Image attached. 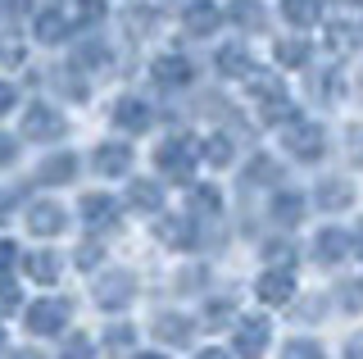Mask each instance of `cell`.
Segmentation results:
<instances>
[{
  "mask_svg": "<svg viewBox=\"0 0 363 359\" xmlns=\"http://www.w3.org/2000/svg\"><path fill=\"white\" fill-rule=\"evenodd\" d=\"M250 96H255L264 123H291L295 109H291V96H286V87H281V77H272V73L250 77Z\"/></svg>",
  "mask_w": 363,
  "mask_h": 359,
  "instance_id": "6da1fadb",
  "label": "cell"
},
{
  "mask_svg": "<svg viewBox=\"0 0 363 359\" xmlns=\"http://www.w3.org/2000/svg\"><path fill=\"white\" fill-rule=\"evenodd\" d=\"M196 160H200V145H196V137H168V141L155 150L159 173H164V177H173V182H186V177H191V168H196Z\"/></svg>",
  "mask_w": 363,
  "mask_h": 359,
  "instance_id": "7a4b0ae2",
  "label": "cell"
},
{
  "mask_svg": "<svg viewBox=\"0 0 363 359\" xmlns=\"http://www.w3.org/2000/svg\"><path fill=\"white\" fill-rule=\"evenodd\" d=\"M286 145H291V155H295V160L313 164V160H323V150H327V132L318 128V123L295 118L291 128H286Z\"/></svg>",
  "mask_w": 363,
  "mask_h": 359,
  "instance_id": "3957f363",
  "label": "cell"
},
{
  "mask_svg": "<svg viewBox=\"0 0 363 359\" xmlns=\"http://www.w3.org/2000/svg\"><path fill=\"white\" fill-rule=\"evenodd\" d=\"M23 137L28 141H60L64 137V114L55 105H32L23 114Z\"/></svg>",
  "mask_w": 363,
  "mask_h": 359,
  "instance_id": "277c9868",
  "label": "cell"
},
{
  "mask_svg": "<svg viewBox=\"0 0 363 359\" xmlns=\"http://www.w3.org/2000/svg\"><path fill=\"white\" fill-rule=\"evenodd\" d=\"M64 323H68V305L64 300H37V305L28 309V328L37 332V336H60L64 332Z\"/></svg>",
  "mask_w": 363,
  "mask_h": 359,
  "instance_id": "5b68a950",
  "label": "cell"
},
{
  "mask_svg": "<svg viewBox=\"0 0 363 359\" xmlns=\"http://www.w3.org/2000/svg\"><path fill=\"white\" fill-rule=\"evenodd\" d=\"M255 291H259L264 305H286V300L295 296V273L291 268H268V273H259Z\"/></svg>",
  "mask_w": 363,
  "mask_h": 359,
  "instance_id": "8992f818",
  "label": "cell"
},
{
  "mask_svg": "<svg viewBox=\"0 0 363 359\" xmlns=\"http://www.w3.org/2000/svg\"><path fill=\"white\" fill-rule=\"evenodd\" d=\"M223 23V14H218V5H209V0H191L186 9H182V28L191 32V37H213Z\"/></svg>",
  "mask_w": 363,
  "mask_h": 359,
  "instance_id": "52a82bcc",
  "label": "cell"
},
{
  "mask_svg": "<svg viewBox=\"0 0 363 359\" xmlns=\"http://www.w3.org/2000/svg\"><path fill=\"white\" fill-rule=\"evenodd\" d=\"M64 223H68V219H64V209L55 205V200H37V205L28 209V228L37 232V237H60Z\"/></svg>",
  "mask_w": 363,
  "mask_h": 359,
  "instance_id": "ba28073f",
  "label": "cell"
},
{
  "mask_svg": "<svg viewBox=\"0 0 363 359\" xmlns=\"http://www.w3.org/2000/svg\"><path fill=\"white\" fill-rule=\"evenodd\" d=\"M268 350V323L264 319H245L241 328H236V355L241 359H259Z\"/></svg>",
  "mask_w": 363,
  "mask_h": 359,
  "instance_id": "9c48e42d",
  "label": "cell"
},
{
  "mask_svg": "<svg viewBox=\"0 0 363 359\" xmlns=\"http://www.w3.org/2000/svg\"><path fill=\"white\" fill-rule=\"evenodd\" d=\"M150 105L145 100H136V96H123V100H113V123H118L123 132H141V128H150Z\"/></svg>",
  "mask_w": 363,
  "mask_h": 359,
  "instance_id": "30bf717a",
  "label": "cell"
},
{
  "mask_svg": "<svg viewBox=\"0 0 363 359\" xmlns=\"http://www.w3.org/2000/svg\"><path fill=\"white\" fill-rule=\"evenodd\" d=\"M150 77L159 87H186L191 82V60H182V55H159L150 64Z\"/></svg>",
  "mask_w": 363,
  "mask_h": 359,
  "instance_id": "8fae6325",
  "label": "cell"
},
{
  "mask_svg": "<svg viewBox=\"0 0 363 359\" xmlns=\"http://www.w3.org/2000/svg\"><path fill=\"white\" fill-rule=\"evenodd\" d=\"M77 214H82V223H86V228H109V223L118 219V205H113V196H100V192H91V196H82Z\"/></svg>",
  "mask_w": 363,
  "mask_h": 359,
  "instance_id": "7c38bea8",
  "label": "cell"
},
{
  "mask_svg": "<svg viewBox=\"0 0 363 359\" xmlns=\"http://www.w3.org/2000/svg\"><path fill=\"white\" fill-rule=\"evenodd\" d=\"M132 168V150L123 141H109V145H100L96 150V173L100 177H123Z\"/></svg>",
  "mask_w": 363,
  "mask_h": 359,
  "instance_id": "4fadbf2b",
  "label": "cell"
},
{
  "mask_svg": "<svg viewBox=\"0 0 363 359\" xmlns=\"http://www.w3.org/2000/svg\"><path fill=\"white\" fill-rule=\"evenodd\" d=\"M32 37L45 41V46H55V41L68 37V18L60 14V9H41V14L32 18Z\"/></svg>",
  "mask_w": 363,
  "mask_h": 359,
  "instance_id": "5bb4252c",
  "label": "cell"
},
{
  "mask_svg": "<svg viewBox=\"0 0 363 359\" xmlns=\"http://www.w3.org/2000/svg\"><path fill=\"white\" fill-rule=\"evenodd\" d=\"M23 268H28V277H32V282H41V287L60 282V260H55L50 250H32L28 260H23Z\"/></svg>",
  "mask_w": 363,
  "mask_h": 359,
  "instance_id": "9a60e30c",
  "label": "cell"
},
{
  "mask_svg": "<svg viewBox=\"0 0 363 359\" xmlns=\"http://www.w3.org/2000/svg\"><path fill=\"white\" fill-rule=\"evenodd\" d=\"M73 69H86V73H105L113 69V55L100 46V41H82V46L73 50Z\"/></svg>",
  "mask_w": 363,
  "mask_h": 359,
  "instance_id": "2e32d148",
  "label": "cell"
},
{
  "mask_svg": "<svg viewBox=\"0 0 363 359\" xmlns=\"http://www.w3.org/2000/svg\"><path fill=\"white\" fill-rule=\"evenodd\" d=\"M345 255H350V237L340 228H323V232H318V260H323V264H340Z\"/></svg>",
  "mask_w": 363,
  "mask_h": 359,
  "instance_id": "e0dca14e",
  "label": "cell"
},
{
  "mask_svg": "<svg viewBox=\"0 0 363 359\" xmlns=\"http://www.w3.org/2000/svg\"><path fill=\"white\" fill-rule=\"evenodd\" d=\"M37 177H41V182H50V187L73 182V177H77V160H73V155H50V160H41Z\"/></svg>",
  "mask_w": 363,
  "mask_h": 359,
  "instance_id": "ac0fdd59",
  "label": "cell"
},
{
  "mask_svg": "<svg viewBox=\"0 0 363 359\" xmlns=\"http://www.w3.org/2000/svg\"><path fill=\"white\" fill-rule=\"evenodd\" d=\"M213 64H218V73H223V77H250V69H255L245 46H223L218 55H213Z\"/></svg>",
  "mask_w": 363,
  "mask_h": 359,
  "instance_id": "d6986e66",
  "label": "cell"
},
{
  "mask_svg": "<svg viewBox=\"0 0 363 359\" xmlns=\"http://www.w3.org/2000/svg\"><path fill=\"white\" fill-rule=\"evenodd\" d=\"M272 55H277V64H281V69H304L313 50H309V41H304V37H281Z\"/></svg>",
  "mask_w": 363,
  "mask_h": 359,
  "instance_id": "ffe728a7",
  "label": "cell"
},
{
  "mask_svg": "<svg viewBox=\"0 0 363 359\" xmlns=\"http://www.w3.org/2000/svg\"><path fill=\"white\" fill-rule=\"evenodd\" d=\"M227 18H232V23H241V28H250V32H259L268 23V14H264V5H259V0H232V5H227Z\"/></svg>",
  "mask_w": 363,
  "mask_h": 359,
  "instance_id": "44dd1931",
  "label": "cell"
},
{
  "mask_svg": "<svg viewBox=\"0 0 363 359\" xmlns=\"http://www.w3.org/2000/svg\"><path fill=\"white\" fill-rule=\"evenodd\" d=\"M159 241L177 245V250H186L191 241H196V228H191V219H159Z\"/></svg>",
  "mask_w": 363,
  "mask_h": 359,
  "instance_id": "7402d4cb",
  "label": "cell"
},
{
  "mask_svg": "<svg viewBox=\"0 0 363 359\" xmlns=\"http://www.w3.org/2000/svg\"><path fill=\"white\" fill-rule=\"evenodd\" d=\"M128 300H132V277H128V273H113V277H105V282H100V305H105V309L128 305Z\"/></svg>",
  "mask_w": 363,
  "mask_h": 359,
  "instance_id": "603a6c76",
  "label": "cell"
},
{
  "mask_svg": "<svg viewBox=\"0 0 363 359\" xmlns=\"http://www.w3.org/2000/svg\"><path fill=\"white\" fill-rule=\"evenodd\" d=\"M281 18L291 28H313L318 23V0H281Z\"/></svg>",
  "mask_w": 363,
  "mask_h": 359,
  "instance_id": "cb8c5ba5",
  "label": "cell"
},
{
  "mask_svg": "<svg viewBox=\"0 0 363 359\" xmlns=\"http://www.w3.org/2000/svg\"><path fill=\"white\" fill-rule=\"evenodd\" d=\"M128 200H132L136 209H141V214H150V209L164 205V192H159V182H145V177H136L132 192H128Z\"/></svg>",
  "mask_w": 363,
  "mask_h": 359,
  "instance_id": "d4e9b609",
  "label": "cell"
},
{
  "mask_svg": "<svg viewBox=\"0 0 363 359\" xmlns=\"http://www.w3.org/2000/svg\"><path fill=\"white\" fill-rule=\"evenodd\" d=\"M359 46V28H350V23H332L327 28V50L332 55H350Z\"/></svg>",
  "mask_w": 363,
  "mask_h": 359,
  "instance_id": "484cf974",
  "label": "cell"
},
{
  "mask_svg": "<svg viewBox=\"0 0 363 359\" xmlns=\"http://www.w3.org/2000/svg\"><path fill=\"white\" fill-rule=\"evenodd\" d=\"M272 219H277V223H300L304 219V200L295 192H281L277 200H272Z\"/></svg>",
  "mask_w": 363,
  "mask_h": 359,
  "instance_id": "4316f807",
  "label": "cell"
},
{
  "mask_svg": "<svg viewBox=\"0 0 363 359\" xmlns=\"http://www.w3.org/2000/svg\"><path fill=\"white\" fill-rule=\"evenodd\" d=\"M350 200H354V192H350L345 182H323L318 187V205L323 209H345Z\"/></svg>",
  "mask_w": 363,
  "mask_h": 359,
  "instance_id": "83f0119b",
  "label": "cell"
},
{
  "mask_svg": "<svg viewBox=\"0 0 363 359\" xmlns=\"http://www.w3.org/2000/svg\"><path fill=\"white\" fill-rule=\"evenodd\" d=\"M155 328H159V336H164V341H177V346H186V336H191V323L177 319V314H164Z\"/></svg>",
  "mask_w": 363,
  "mask_h": 359,
  "instance_id": "f1b7e54d",
  "label": "cell"
},
{
  "mask_svg": "<svg viewBox=\"0 0 363 359\" xmlns=\"http://www.w3.org/2000/svg\"><path fill=\"white\" fill-rule=\"evenodd\" d=\"M105 18V0H73V23L77 28H91Z\"/></svg>",
  "mask_w": 363,
  "mask_h": 359,
  "instance_id": "f546056e",
  "label": "cell"
},
{
  "mask_svg": "<svg viewBox=\"0 0 363 359\" xmlns=\"http://www.w3.org/2000/svg\"><path fill=\"white\" fill-rule=\"evenodd\" d=\"M191 205H196L200 214H218V209H223V196L213 192V187H196V192H191Z\"/></svg>",
  "mask_w": 363,
  "mask_h": 359,
  "instance_id": "4dcf8cb0",
  "label": "cell"
},
{
  "mask_svg": "<svg viewBox=\"0 0 363 359\" xmlns=\"http://www.w3.org/2000/svg\"><path fill=\"white\" fill-rule=\"evenodd\" d=\"M204 160H209V164H232V141H227V137H209V141H204Z\"/></svg>",
  "mask_w": 363,
  "mask_h": 359,
  "instance_id": "1f68e13d",
  "label": "cell"
},
{
  "mask_svg": "<svg viewBox=\"0 0 363 359\" xmlns=\"http://www.w3.org/2000/svg\"><path fill=\"white\" fill-rule=\"evenodd\" d=\"M245 177H250V182H277V164H272L268 155H259V160H250Z\"/></svg>",
  "mask_w": 363,
  "mask_h": 359,
  "instance_id": "d6a6232c",
  "label": "cell"
},
{
  "mask_svg": "<svg viewBox=\"0 0 363 359\" xmlns=\"http://www.w3.org/2000/svg\"><path fill=\"white\" fill-rule=\"evenodd\" d=\"M155 23H159V14H155V9H132V14H128L132 37H145V32H150Z\"/></svg>",
  "mask_w": 363,
  "mask_h": 359,
  "instance_id": "836d02e7",
  "label": "cell"
},
{
  "mask_svg": "<svg viewBox=\"0 0 363 359\" xmlns=\"http://www.w3.org/2000/svg\"><path fill=\"white\" fill-rule=\"evenodd\" d=\"M281 359H327V355H323V346H318V341H291Z\"/></svg>",
  "mask_w": 363,
  "mask_h": 359,
  "instance_id": "e575fe53",
  "label": "cell"
},
{
  "mask_svg": "<svg viewBox=\"0 0 363 359\" xmlns=\"http://www.w3.org/2000/svg\"><path fill=\"white\" fill-rule=\"evenodd\" d=\"M18 309V287L9 277H0V314H14Z\"/></svg>",
  "mask_w": 363,
  "mask_h": 359,
  "instance_id": "d590c367",
  "label": "cell"
},
{
  "mask_svg": "<svg viewBox=\"0 0 363 359\" xmlns=\"http://www.w3.org/2000/svg\"><path fill=\"white\" fill-rule=\"evenodd\" d=\"M128 346H132V328H109L105 350H128Z\"/></svg>",
  "mask_w": 363,
  "mask_h": 359,
  "instance_id": "8d00e7d4",
  "label": "cell"
},
{
  "mask_svg": "<svg viewBox=\"0 0 363 359\" xmlns=\"http://www.w3.org/2000/svg\"><path fill=\"white\" fill-rule=\"evenodd\" d=\"M64 359H91V341H86V336L68 341V346H64Z\"/></svg>",
  "mask_w": 363,
  "mask_h": 359,
  "instance_id": "74e56055",
  "label": "cell"
},
{
  "mask_svg": "<svg viewBox=\"0 0 363 359\" xmlns=\"http://www.w3.org/2000/svg\"><path fill=\"white\" fill-rule=\"evenodd\" d=\"M77 264H82V268H96V264H100V245H96V241H86L82 250H77Z\"/></svg>",
  "mask_w": 363,
  "mask_h": 359,
  "instance_id": "f35d334b",
  "label": "cell"
},
{
  "mask_svg": "<svg viewBox=\"0 0 363 359\" xmlns=\"http://www.w3.org/2000/svg\"><path fill=\"white\" fill-rule=\"evenodd\" d=\"M18 260V245L14 241H0V273H9V264Z\"/></svg>",
  "mask_w": 363,
  "mask_h": 359,
  "instance_id": "ab89813d",
  "label": "cell"
},
{
  "mask_svg": "<svg viewBox=\"0 0 363 359\" xmlns=\"http://www.w3.org/2000/svg\"><path fill=\"white\" fill-rule=\"evenodd\" d=\"M350 160L363 164V128H350Z\"/></svg>",
  "mask_w": 363,
  "mask_h": 359,
  "instance_id": "60d3db41",
  "label": "cell"
},
{
  "mask_svg": "<svg viewBox=\"0 0 363 359\" xmlns=\"http://www.w3.org/2000/svg\"><path fill=\"white\" fill-rule=\"evenodd\" d=\"M345 305H350V309L363 305V282H350V287H345Z\"/></svg>",
  "mask_w": 363,
  "mask_h": 359,
  "instance_id": "b9f144b4",
  "label": "cell"
},
{
  "mask_svg": "<svg viewBox=\"0 0 363 359\" xmlns=\"http://www.w3.org/2000/svg\"><path fill=\"white\" fill-rule=\"evenodd\" d=\"M9 109H14V87L0 82V114H9Z\"/></svg>",
  "mask_w": 363,
  "mask_h": 359,
  "instance_id": "7bdbcfd3",
  "label": "cell"
},
{
  "mask_svg": "<svg viewBox=\"0 0 363 359\" xmlns=\"http://www.w3.org/2000/svg\"><path fill=\"white\" fill-rule=\"evenodd\" d=\"M14 155H18V145L9 141V137H0V164H9V160H14Z\"/></svg>",
  "mask_w": 363,
  "mask_h": 359,
  "instance_id": "ee69618b",
  "label": "cell"
},
{
  "mask_svg": "<svg viewBox=\"0 0 363 359\" xmlns=\"http://www.w3.org/2000/svg\"><path fill=\"white\" fill-rule=\"evenodd\" d=\"M318 92H323V96H336V92H340V82H336V73H332V77H323V82H318Z\"/></svg>",
  "mask_w": 363,
  "mask_h": 359,
  "instance_id": "f6af8a7d",
  "label": "cell"
},
{
  "mask_svg": "<svg viewBox=\"0 0 363 359\" xmlns=\"http://www.w3.org/2000/svg\"><path fill=\"white\" fill-rule=\"evenodd\" d=\"M9 205H14V196H9V192H0V223L9 219Z\"/></svg>",
  "mask_w": 363,
  "mask_h": 359,
  "instance_id": "bcb514c9",
  "label": "cell"
},
{
  "mask_svg": "<svg viewBox=\"0 0 363 359\" xmlns=\"http://www.w3.org/2000/svg\"><path fill=\"white\" fill-rule=\"evenodd\" d=\"M345 355H350V359H363V336H354V341H350Z\"/></svg>",
  "mask_w": 363,
  "mask_h": 359,
  "instance_id": "7dc6e473",
  "label": "cell"
},
{
  "mask_svg": "<svg viewBox=\"0 0 363 359\" xmlns=\"http://www.w3.org/2000/svg\"><path fill=\"white\" fill-rule=\"evenodd\" d=\"M196 359H227V350H218V346H209V350H200Z\"/></svg>",
  "mask_w": 363,
  "mask_h": 359,
  "instance_id": "c3c4849f",
  "label": "cell"
},
{
  "mask_svg": "<svg viewBox=\"0 0 363 359\" xmlns=\"http://www.w3.org/2000/svg\"><path fill=\"white\" fill-rule=\"evenodd\" d=\"M9 9H14V14H23V9H28V0H5Z\"/></svg>",
  "mask_w": 363,
  "mask_h": 359,
  "instance_id": "681fc988",
  "label": "cell"
},
{
  "mask_svg": "<svg viewBox=\"0 0 363 359\" xmlns=\"http://www.w3.org/2000/svg\"><path fill=\"white\" fill-rule=\"evenodd\" d=\"M354 245H359V260H363V223H359V232H354Z\"/></svg>",
  "mask_w": 363,
  "mask_h": 359,
  "instance_id": "f907efd6",
  "label": "cell"
},
{
  "mask_svg": "<svg viewBox=\"0 0 363 359\" xmlns=\"http://www.w3.org/2000/svg\"><path fill=\"white\" fill-rule=\"evenodd\" d=\"M9 359H41L37 350H18V355H9Z\"/></svg>",
  "mask_w": 363,
  "mask_h": 359,
  "instance_id": "816d5d0a",
  "label": "cell"
},
{
  "mask_svg": "<svg viewBox=\"0 0 363 359\" xmlns=\"http://www.w3.org/2000/svg\"><path fill=\"white\" fill-rule=\"evenodd\" d=\"M332 5H359V0H332Z\"/></svg>",
  "mask_w": 363,
  "mask_h": 359,
  "instance_id": "f5cc1de1",
  "label": "cell"
},
{
  "mask_svg": "<svg viewBox=\"0 0 363 359\" xmlns=\"http://www.w3.org/2000/svg\"><path fill=\"white\" fill-rule=\"evenodd\" d=\"M136 359H164V355H136Z\"/></svg>",
  "mask_w": 363,
  "mask_h": 359,
  "instance_id": "db71d44e",
  "label": "cell"
},
{
  "mask_svg": "<svg viewBox=\"0 0 363 359\" xmlns=\"http://www.w3.org/2000/svg\"><path fill=\"white\" fill-rule=\"evenodd\" d=\"M0 346H5V332H0Z\"/></svg>",
  "mask_w": 363,
  "mask_h": 359,
  "instance_id": "11a10c76",
  "label": "cell"
}]
</instances>
